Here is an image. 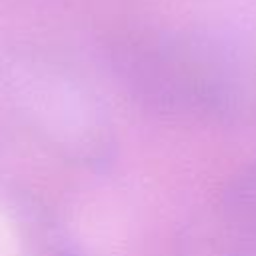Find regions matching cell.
Masks as SVG:
<instances>
[{
  "instance_id": "6da1fadb",
  "label": "cell",
  "mask_w": 256,
  "mask_h": 256,
  "mask_svg": "<svg viewBox=\"0 0 256 256\" xmlns=\"http://www.w3.org/2000/svg\"><path fill=\"white\" fill-rule=\"evenodd\" d=\"M200 240L208 256H256V166L232 182Z\"/></svg>"
}]
</instances>
